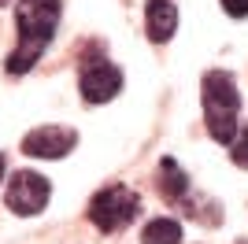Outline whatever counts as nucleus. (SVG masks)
<instances>
[{"label": "nucleus", "mask_w": 248, "mask_h": 244, "mask_svg": "<svg viewBox=\"0 0 248 244\" xmlns=\"http://www.w3.org/2000/svg\"><path fill=\"white\" fill-rule=\"evenodd\" d=\"M63 4L60 0H19L15 4V26H19V45L11 48L8 56V74H26L33 63L45 56V48L56 37V26H60Z\"/></svg>", "instance_id": "nucleus-1"}, {"label": "nucleus", "mask_w": 248, "mask_h": 244, "mask_svg": "<svg viewBox=\"0 0 248 244\" xmlns=\"http://www.w3.org/2000/svg\"><path fill=\"white\" fill-rule=\"evenodd\" d=\"M78 89H82L85 104H108L123 92V71H119L108 56H82Z\"/></svg>", "instance_id": "nucleus-4"}, {"label": "nucleus", "mask_w": 248, "mask_h": 244, "mask_svg": "<svg viewBox=\"0 0 248 244\" xmlns=\"http://www.w3.org/2000/svg\"><path fill=\"white\" fill-rule=\"evenodd\" d=\"M48 196H52L48 178H41L37 170H19V174H11L8 193H4V203H8V211H15L19 218H30V214L45 211Z\"/></svg>", "instance_id": "nucleus-5"}, {"label": "nucleus", "mask_w": 248, "mask_h": 244, "mask_svg": "<svg viewBox=\"0 0 248 244\" xmlns=\"http://www.w3.org/2000/svg\"><path fill=\"white\" fill-rule=\"evenodd\" d=\"M200 100H204L207 133L218 144H233L241 137V92L237 78L230 71H207L200 81Z\"/></svg>", "instance_id": "nucleus-2"}, {"label": "nucleus", "mask_w": 248, "mask_h": 244, "mask_svg": "<svg viewBox=\"0 0 248 244\" xmlns=\"http://www.w3.org/2000/svg\"><path fill=\"white\" fill-rule=\"evenodd\" d=\"M74 144H78V133L67 126H37L22 137V152L33 159H63L71 155Z\"/></svg>", "instance_id": "nucleus-6"}, {"label": "nucleus", "mask_w": 248, "mask_h": 244, "mask_svg": "<svg viewBox=\"0 0 248 244\" xmlns=\"http://www.w3.org/2000/svg\"><path fill=\"white\" fill-rule=\"evenodd\" d=\"M230 159L237 163V167H245V170H248V130L241 133L237 141H233V152H230Z\"/></svg>", "instance_id": "nucleus-10"}, {"label": "nucleus", "mask_w": 248, "mask_h": 244, "mask_svg": "<svg viewBox=\"0 0 248 244\" xmlns=\"http://www.w3.org/2000/svg\"><path fill=\"white\" fill-rule=\"evenodd\" d=\"M4 170H8V163H4V152H0V182H4Z\"/></svg>", "instance_id": "nucleus-12"}, {"label": "nucleus", "mask_w": 248, "mask_h": 244, "mask_svg": "<svg viewBox=\"0 0 248 244\" xmlns=\"http://www.w3.org/2000/svg\"><path fill=\"white\" fill-rule=\"evenodd\" d=\"M159 193H163L167 203H186L189 200V174L170 155L159 159Z\"/></svg>", "instance_id": "nucleus-8"}, {"label": "nucleus", "mask_w": 248, "mask_h": 244, "mask_svg": "<svg viewBox=\"0 0 248 244\" xmlns=\"http://www.w3.org/2000/svg\"><path fill=\"white\" fill-rule=\"evenodd\" d=\"M222 8H226V15H233V19H245L248 15V0H222Z\"/></svg>", "instance_id": "nucleus-11"}, {"label": "nucleus", "mask_w": 248, "mask_h": 244, "mask_svg": "<svg viewBox=\"0 0 248 244\" xmlns=\"http://www.w3.org/2000/svg\"><path fill=\"white\" fill-rule=\"evenodd\" d=\"M0 4H8V0H0Z\"/></svg>", "instance_id": "nucleus-13"}, {"label": "nucleus", "mask_w": 248, "mask_h": 244, "mask_svg": "<svg viewBox=\"0 0 248 244\" xmlns=\"http://www.w3.org/2000/svg\"><path fill=\"white\" fill-rule=\"evenodd\" d=\"M141 211V196L126 185H108L89 200V222L100 229V233H119L137 218Z\"/></svg>", "instance_id": "nucleus-3"}, {"label": "nucleus", "mask_w": 248, "mask_h": 244, "mask_svg": "<svg viewBox=\"0 0 248 244\" xmlns=\"http://www.w3.org/2000/svg\"><path fill=\"white\" fill-rule=\"evenodd\" d=\"M182 241V222L174 218H152L141 233V244H178Z\"/></svg>", "instance_id": "nucleus-9"}, {"label": "nucleus", "mask_w": 248, "mask_h": 244, "mask_svg": "<svg viewBox=\"0 0 248 244\" xmlns=\"http://www.w3.org/2000/svg\"><path fill=\"white\" fill-rule=\"evenodd\" d=\"M145 30H148V41L155 45H167L178 30V8L174 0H148L145 4Z\"/></svg>", "instance_id": "nucleus-7"}]
</instances>
